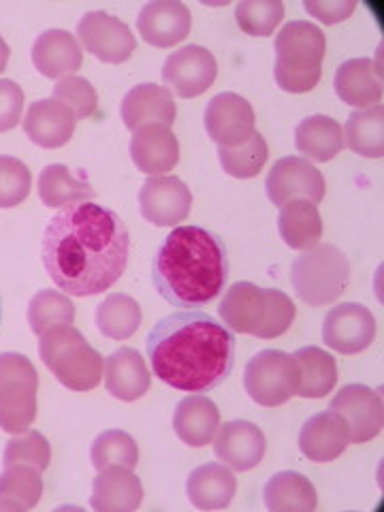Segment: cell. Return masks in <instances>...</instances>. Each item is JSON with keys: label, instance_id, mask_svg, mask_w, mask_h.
<instances>
[{"label": "cell", "instance_id": "cell-6", "mask_svg": "<svg viewBox=\"0 0 384 512\" xmlns=\"http://www.w3.org/2000/svg\"><path fill=\"white\" fill-rule=\"evenodd\" d=\"M39 355L56 380L71 391H92L103 380V357L73 325H56L39 335Z\"/></svg>", "mask_w": 384, "mask_h": 512}, {"label": "cell", "instance_id": "cell-47", "mask_svg": "<svg viewBox=\"0 0 384 512\" xmlns=\"http://www.w3.org/2000/svg\"><path fill=\"white\" fill-rule=\"evenodd\" d=\"M0 318H3V299H0Z\"/></svg>", "mask_w": 384, "mask_h": 512}, {"label": "cell", "instance_id": "cell-30", "mask_svg": "<svg viewBox=\"0 0 384 512\" xmlns=\"http://www.w3.org/2000/svg\"><path fill=\"white\" fill-rule=\"evenodd\" d=\"M295 146L306 160L329 163L344 148V133L338 120L316 114L301 120L295 128Z\"/></svg>", "mask_w": 384, "mask_h": 512}, {"label": "cell", "instance_id": "cell-32", "mask_svg": "<svg viewBox=\"0 0 384 512\" xmlns=\"http://www.w3.org/2000/svg\"><path fill=\"white\" fill-rule=\"evenodd\" d=\"M299 363V389L303 399H323L338 384V363L335 357L318 346H303L293 355Z\"/></svg>", "mask_w": 384, "mask_h": 512}, {"label": "cell", "instance_id": "cell-17", "mask_svg": "<svg viewBox=\"0 0 384 512\" xmlns=\"http://www.w3.org/2000/svg\"><path fill=\"white\" fill-rule=\"evenodd\" d=\"M190 28L192 15L180 0H152L143 5L137 20L141 39L160 50L182 43L190 35Z\"/></svg>", "mask_w": 384, "mask_h": 512}, {"label": "cell", "instance_id": "cell-8", "mask_svg": "<svg viewBox=\"0 0 384 512\" xmlns=\"http://www.w3.org/2000/svg\"><path fill=\"white\" fill-rule=\"evenodd\" d=\"M39 374L20 352H0V429L24 434L37 419Z\"/></svg>", "mask_w": 384, "mask_h": 512}, {"label": "cell", "instance_id": "cell-7", "mask_svg": "<svg viewBox=\"0 0 384 512\" xmlns=\"http://www.w3.org/2000/svg\"><path fill=\"white\" fill-rule=\"evenodd\" d=\"M297 297L312 308L338 301L350 284V263L333 244H318L303 252L291 267Z\"/></svg>", "mask_w": 384, "mask_h": 512}, {"label": "cell", "instance_id": "cell-39", "mask_svg": "<svg viewBox=\"0 0 384 512\" xmlns=\"http://www.w3.org/2000/svg\"><path fill=\"white\" fill-rule=\"evenodd\" d=\"M43 495L41 472L24 463L7 466L0 474V500L15 502L22 510L35 508Z\"/></svg>", "mask_w": 384, "mask_h": 512}, {"label": "cell", "instance_id": "cell-22", "mask_svg": "<svg viewBox=\"0 0 384 512\" xmlns=\"http://www.w3.org/2000/svg\"><path fill=\"white\" fill-rule=\"evenodd\" d=\"M120 114L124 126L135 133L143 124L171 126L178 116V107H175L171 90L165 86L139 84L126 92Z\"/></svg>", "mask_w": 384, "mask_h": 512}, {"label": "cell", "instance_id": "cell-12", "mask_svg": "<svg viewBox=\"0 0 384 512\" xmlns=\"http://www.w3.org/2000/svg\"><path fill=\"white\" fill-rule=\"evenodd\" d=\"M218 77V62L201 45H186L171 52L163 67V82L182 99H195L210 90Z\"/></svg>", "mask_w": 384, "mask_h": 512}, {"label": "cell", "instance_id": "cell-35", "mask_svg": "<svg viewBox=\"0 0 384 512\" xmlns=\"http://www.w3.org/2000/svg\"><path fill=\"white\" fill-rule=\"evenodd\" d=\"M141 306L137 299L124 293H114L109 295L99 310H96V327L109 340H128L139 331L141 327Z\"/></svg>", "mask_w": 384, "mask_h": 512}, {"label": "cell", "instance_id": "cell-42", "mask_svg": "<svg viewBox=\"0 0 384 512\" xmlns=\"http://www.w3.org/2000/svg\"><path fill=\"white\" fill-rule=\"evenodd\" d=\"M32 175L15 156H0V210H11L30 195Z\"/></svg>", "mask_w": 384, "mask_h": 512}, {"label": "cell", "instance_id": "cell-20", "mask_svg": "<svg viewBox=\"0 0 384 512\" xmlns=\"http://www.w3.org/2000/svg\"><path fill=\"white\" fill-rule=\"evenodd\" d=\"M350 444V431L344 416L335 410L318 412L306 421L299 434L303 457L316 463H329L342 457Z\"/></svg>", "mask_w": 384, "mask_h": 512}, {"label": "cell", "instance_id": "cell-27", "mask_svg": "<svg viewBox=\"0 0 384 512\" xmlns=\"http://www.w3.org/2000/svg\"><path fill=\"white\" fill-rule=\"evenodd\" d=\"M220 427L218 406L207 395H188L173 412V429L190 448L210 444Z\"/></svg>", "mask_w": 384, "mask_h": 512}, {"label": "cell", "instance_id": "cell-43", "mask_svg": "<svg viewBox=\"0 0 384 512\" xmlns=\"http://www.w3.org/2000/svg\"><path fill=\"white\" fill-rule=\"evenodd\" d=\"M54 99L67 105L77 120L92 118L96 114V107H99V94H96L94 86L88 79L77 75L60 79L54 86Z\"/></svg>", "mask_w": 384, "mask_h": 512}, {"label": "cell", "instance_id": "cell-38", "mask_svg": "<svg viewBox=\"0 0 384 512\" xmlns=\"http://www.w3.org/2000/svg\"><path fill=\"white\" fill-rule=\"evenodd\" d=\"M75 323V306L60 291H39L30 299L28 306V325L35 335H43L47 329L56 325H73Z\"/></svg>", "mask_w": 384, "mask_h": 512}, {"label": "cell", "instance_id": "cell-2", "mask_svg": "<svg viewBox=\"0 0 384 512\" xmlns=\"http://www.w3.org/2000/svg\"><path fill=\"white\" fill-rule=\"evenodd\" d=\"M152 372L184 393H207L229 378L235 365V333L201 310L160 318L146 340Z\"/></svg>", "mask_w": 384, "mask_h": 512}, {"label": "cell", "instance_id": "cell-31", "mask_svg": "<svg viewBox=\"0 0 384 512\" xmlns=\"http://www.w3.org/2000/svg\"><path fill=\"white\" fill-rule=\"evenodd\" d=\"M263 498L271 512H312L318 506L312 480L291 470L271 476L263 489Z\"/></svg>", "mask_w": 384, "mask_h": 512}, {"label": "cell", "instance_id": "cell-10", "mask_svg": "<svg viewBox=\"0 0 384 512\" xmlns=\"http://www.w3.org/2000/svg\"><path fill=\"white\" fill-rule=\"evenodd\" d=\"M265 188L269 201L278 207L295 199H303L318 205L325 199L327 192L323 173H320L310 160L301 156L280 158L278 163L271 167Z\"/></svg>", "mask_w": 384, "mask_h": 512}, {"label": "cell", "instance_id": "cell-33", "mask_svg": "<svg viewBox=\"0 0 384 512\" xmlns=\"http://www.w3.org/2000/svg\"><path fill=\"white\" fill-rule=\"evenodd\" d=\"M344 143L365 158H382L384 154V109L374 105L352 111L344 126Z\"/></svg>", "mask_w": 384, "mask_h": 512}, {"label": "cell", "instance_id": "cell-41", "mask_svg": "<svg viewBox=\"0 0 384 512\" xmlns=\"http://www.w3.org/2000/svg\"><path fill=\"white\" fill-rule=\"evenodd\" d=\"M52 461V446L47 438L39 431H24L7 442L3 466H15V463H24V466H32L41 474L50 468Z\"/></svg>", "mask_w": 384, "mask_h": 512}, {"label": "cell", "instance_id": "cell-44", "mask_svg": "<svg viewBox=\"0 0 384 512\" xmlns=\"http://www.w3.org/2000/svg\"><path fill=\"white\" fill-rule=\"evenodd\" d=\"M24 109V90L11 82L0 79V133H7L18 126Z\"/></svg>", "mask_w": 384, "mask_h": 512}, {"label": "cell", "instance_id": "cell-18", "mask_svg": "<svg viewBox=\"0 0 384 512\" xmlns=\"http://www.w3.org/2000/svg\"><path fill=\"white\" fill-rule=\"evenodd\" d=\"M267 451V440L261 427L250 421H229L218 427L214 440L216 457L237 472H248L259 466Z\"/></svg>", "mask_w": 384, "mask_h": 512}, {"label": "cell", "instance_id": "cell-1", "mask_svg": "<svg viewBox=\"0 0 384 512\" xmlns=\"http://www.w3.org/2000/svg\"><path fill=\"white\" fill-rule=\"evenodd\" d=\"M131 235L107 207L84 201L62 210L43 233V267L64 295L94 297L109 291L126 269Z\"/></svg>", "mask_w": 384, "mask_h": 512}, {"label": "cell", "instance_id": "cell-40", "mask_svg": "<svg viewBox=\"0 0 384 512\" xmlns=\"http://www.w3.org/2000/svg\"><path fill=\"white\" fill-rule=\"evenodd\" d=\"M284 18L280 0H244L235 9L237 26L250 37H271Z\"/></svg>", "mask_w": 384, "mask_h": 512}, {"label": "cell", "instance_id": "cell-37", "mask_svg": "<svg viewBox=\"0 0 384 512\" xmlns=\"http://www.w3.org/2000/svg\"><path fill=\"white\" fill-rule=\"evenodd\" d=\"M218 158L222 169L227 171L231 178L250 180L263 171L269 158V148L265 137L254 131L248 141L239 143L235 148H218Z\"/></svg>", "mask_w": 384, "mask_h": 512}, {"label": "cell", "instance_id": "cell-24", "mask_svg": "<svg viewBox=\"0 0 384 512\" xmlns=\"http://www.w3.org/2000/svg\"><path fill=\"white\" fill-rule=\"evenodd\" d=\"M152 376L135 348H120L105 361V389L120 402H137L150 391Z\"/></svg>", "mask_w": 384, "mask_h": 512}, {"label": "cell", "instance_id": "cell-5", "mask_svg": "<svg viewBox=\"0 0 384 512\" xmlns=\"http://www.w3.org/2000/svg\"><path fill=\"white\" fill-rule=\"evenodd\" d=\"M327 54V39L316 24L295 20L276 35V84L291 94L310 92L318 86L320 62Z\"/></svg>", "mask_w": 384, "mask_h": 512}, {"label": "cell", "instance_id": "cell-28", "mask_svg": "<svg viewBox=\"0 0 384 512\" xmlns=\"http://www.w3.org/2000/svg\"><path fill=\"white\" fill-rule=\"evenodd\" d=\"M237 491L235 474L224 463H205L186 480V495L190 504L199 510L227 508Z\"/></svg>", "mask_w": 384, "mask_h": 512}, {"label": "cell", "instance_id": "cell-45", "mask_svg": "<svg viewBox=\"0 0 384 512\" xmlns=\"http://www.w3.org/2000/svg\"><path fill=\"white\" fill-rule=\"evenodd\" d=\"M303 9H306L318 22L333 26L348 20L352 11L357 9V3H352V0H306V3H303Z\"/></svg>", "mask_w": 384, "mask_h": 512}, {"label": "cell", "instance_id": "cell-29", "mask_svg": "<svg viewBox=\"0 0 384 512\" xmlns=\"http://www.w3.org/2000/svg\"><path fill=\"white\" fill-rule=\"evenodd\" d=\"M278 231L288 248L306 252L318 246L323 237V218H320L318 207L310 201H288L280 207Z\"/></svg>", "mask_w": 384, "mask_h": 512}, {"label": "cell", "instance_id": "cell-36", "mask_svg": "<svg viewBox=\"0 0 384 512\" xmlns=\"http://www.w3.org/2000/svg\"><path fill=\"white\" fill-rule=\"evenodd\" d=\"M90 461L99 472L105 468L135 470L139 463V446L126 431L109 429L92 442Z\"/></svg>", "mask_w": 384, "mask_h": 512}, {"label": "cell", "instance_id": "cell-19", "mask_svg": "<svg viewBox=\"0 0 384 512\" xmlns=\"http://www.w3.org/2000/svg\"><path fill=\"white\" fill-rule=\"evenodd\" d=\"M131 158L146 175H163L180 160V141L167 124H143L133 133Z\"/></svg>", "mask_w": 384, "mask_h": 512}, {"label": "cell", "instance_id": "cell-16", "mask_svg": "<svg viewBox=\"0 0 384 512\" xmlns=\"http://www.w3.org/2000/svg\"><path fill=\"white\" fill-rule=\"evenodd\" d=\"M331 410L344 416L350 431V442L365 444L380 436L382 431V397L365 384H346L331 399Z\"/></svg>", "mask_w": 384, "mask_h": 512}, {"label": "cell", "instance_id": "cell-21", "mask_svg": "<svg viewBox=\"0 0 384 512\" xmlns=\"http://www.w3.org/2000/svg\"><path fill=\"white\" fill-rule=\"evenodd\" d=\"M75 124L77 118L67 105L56 99H41L28 107L22 128L32 143L47 150H56L71 141Z\"/></svg>", "mask_w": 384, "mask_h": 512}, {"label": "cell", "instance_id": "cell-15", "mask_svg": "<svg viewBox=\"0 0 384 512\" xmlns=\"http://www.w3.org/2000/svg\"><path fill=\"white\" fill-rule=\"evenodd\" d=\"M205 131L218 148H235L254 133V109L235 92H220L205 107Z\"/></svg>", "mask_w": 384, "mask_h": 512}, {"label": "cell", "instance_id": "cell-25", "mask_svg": "<svg viewBox=\"0 0 384 512\" xmlns=\"http://www.w3.org/2000/svg\"><path fill=\"white\" fill-rule=\"evenodd\" d=\"M335 94L340 101L367 109L380 105L382 101V79L376 62L372 58H352L342 62L335 71Z\"/></svg>", "mask_w": 384, "mask_h": 512}, {"label": "cell", "instance_id": "cell-26", "mask_svg": "<svg viewBox=\"0 0 384 512\" xmlns=\"http://www.w3.org/2000/svg\"><path fill=\"white\" fill-rule=\"evenodd\" d=\"M143 502V485L133 470L105 468L92 483L90 506L99 512H133Z\"/></svg>", "mask_w": 384, "mask_h": 512}, {"label": "cell", "instance_id": "cell-34", "mask_svg": "<svg viewBox=\"0 0 384 512\" xmlns=\"http://www.w3.org/2000/svg\"><path fill=\"white\" fill-rule=\"evenodd\" d=\"M37 190L47 207H69L96 197V190L88 182L75 178L67 165H47L39 175Z\"/></svg>", "mask_w": 384, "mask_h": 512}, {"label": "cell", "instance_id": "cell-3", "mask_svg": "<svg viewBox=\"0 0 384 512\" xmlns=\"http://www.w3.org/2000/svg\"><path fill=\"white\" fill-rule=\"evenodd\" d=\"M229 278L224 242L201 227L173 229L152 263L156 291L175 308L195 310L212 303Z\"/></svg>", "mask_w": 384, "mask_h": 512}, {"label": "cell", "instance_id": "cell-23", "mask_svg": "<svg viewBox=\"0 0 384 512\" xmlns=\"http://www.w3.org/2000/svg\"><path fill=\"white\" fill-rule=\"evenodd\" d=\"M84 62V52L77 39L67 30L52 28L45 30L43 35L32 45V64L35 69L50 79L73 75Z\"/></svg>", "mask_w": 384, "mask_h": 512}, {"label": "cell", "instance_id": "cell-13", "mask_svg": "<svg viewBox=\"0 0 384 512\" xmlns=\"http://www.w3.org/2000/svg\"><path fill=\"white\" fill-rule=\"evenodd\" d=\"M376 318L361 303H340L329 310L323 325L325 344L340 355H357L376 340Z\"/></svg>", "mask_w": 384, "mask_h": 512}, {"label": "cell", "instance_id": "cell-9", "mask_svg": "<svg viewBox=\"0 0 384 512\" xmlns=\"http://www.w3.org/2000/svg\"><path fill=\"white\" fill-rule=\"evenodd\" d=\"M299 378V363L293 355L267 348L248 361L244 370V389L252 402L265 408H276L297 395Z\"/></svg>", "mask_w": 384, "mask_h": 512}, {"label": "cell", "instance_id": "cell-11", "mask_svg": "<svg viewBox=\"0 0 384 512\" xmlns=\"http://www.w3.org/2000/svg\"><path fill=\"white\" fill-rule=\"evenodd\" d=\"M77 37L94 58L120 64L137 50V39L120 18L105 11H90L77 24Z\"/></svg>", "mask_w": 384, "mask_h": 512}, {"label": "cell", "instance_id": "cell-46", "mask_svg": "<svg viewBox=\"0 0 384 512\" xmlns=\"http://www.w3.org/2000/svg\"><path fill=\"white\" fill-rule=\"evenodd\" d=\"M9 56H11L9 45L5 43V39H3V37H0V73H3V71L7 69V64H9Z\"/></svg>", "mask_w": 384, "mask_h": 512}, {"label": "cell", "instance_id": "cell-4", "mask_svg": "<svg viewBox=\"0 0 384 512\" xmlns=\"http://www.w3.org/2000/svg\"><path fill=\"white\" fill-rule=\"evenodd\" d=\"M222 325L233 333L274 340L291 329L297 308L278 288H261L252 282L233 284L218 308Z\"/></svg>", "mask_w": 384, "mask_h": 512}, {"label": "cell", "instance_id": "cell-14", "mask_svg": "<svg viewBox=\"0 0 384 512\" xmlns=\"http://www.w3.org/2000/svg\"><path fill=\"white\" fill-rule=\"evenodd\" d=\"M139 207L154 227H175L192 210V192L175 175H150L139 190Z\"/></svg>", "mask_w": 384, "mask_h": 512}]
</instances>
